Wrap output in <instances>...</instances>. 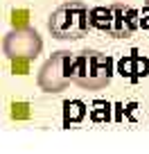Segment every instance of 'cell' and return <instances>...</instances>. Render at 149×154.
I'll use <instances>...</instances> for the list:
<instances>
[{"mask_svg":"<svg viewBox=\"0 0 149 154\" xmlns=\"http://www.w3.org/2000/svg\"><path fill=\"white\" fill-rule=\"evenodd\" d=\"M91 9L82 0H66L48 18V32L59 41H77L91 29Z\"/></svg>","mask_w":149,"mask_h":154,"instance_id":"cell-1","label":"cell"},{"mask_svg":"<svg viewBox=\"0 0 149 154\" xmlns=\"http://www.w3.org/2000/svg\"><path fill=\"white\" fill-rule=\"evenodd\" d=\"M113 77V59L97 50H82L72 59V84L86 91L109 86Z\"/></svg>","mask_w":149,"mask_h":154,"instance_id":"cell-2","label":"cell"},{"mask_svg":"<svg viewBox=\"0 0 149 154\" xmlns=\"http://www.w3.org/2000/svg\"><path fill=\"white\" fill-rule=\"evenodd\" d=\"M91 25L111 38H127L140 27V11L124 2H111L91 9Z\"/></svg>","mask_w":149,"mask_h":154,"instance_id":"cell-3","label":"cell"},{"mask_svg":"<svg viewBox=\"0 0 149 154\" xmlns=\"http://www.w3.org/2000/svg\"><path fill=\"white\" fill-rule=\"evenodd\" d=\"M72 59L75 52L70 50H57L52 52V57H48V61L41 66L39 75H36V84L43 93H63L72 82Z\"/></svg>","mask_w":149,"mask_h":154,"instance_id":"cell-4","label":"cell"},{"mask_svg":"<svg viewBox=\"0 0 149 154\" xmlns=\"http://www.w3.org/2000/svg\"><path fill=\"white\" fill-rule=\"evenodd\" d=\"M43 50V36L34 27H14L2 38V54L14 63H29Z\"/></svg>","mask_w":149,"mask_h":154,"instance_id":"cell-5","label":"cell"},{"mask_svg":"<svg viewBox=\"0 0 149 154\" xmlns=\"http://www.w3.org/2000/svg\"><path fill=\"white\" fill-rule=\"evenodd\" d=\"M118 72L122 77H127L129 82H138L140 77L149 75V61L145 57H140L138 52L129 54V57H122L118 63Z\"/></svg>","mask_w":149,"mask_h":154,"instance_id":"cell-6","label":"cell"},{"mask_svg":"<svg viewBox=\"0 0 149 154\" xmlns=\"http://www.w3.org/2000/svg\"><path fill=\"white\" fill-rule=\"evenodd\" d=\"M86 118V104L82 100H66L63 102V125H77Z\"/></svg>","mask_w":149,"mask_h":154,"instance_id":"cell-7","label":"cell"},{"mask_svg":"<svg viewBox=\"0 0 149 154\" xmlns=\"http://www.w3.org/2000/svg\"><path fill=\"white\" fill-rule=\"evenodd\" d=\"M104 109H109V104H106L104 100H97V102H95V111H91V118H93L95 122L109 120V113H104Z\"/></svg>","mask_w":149,"mask_h":154,"instance_id":"cell-8","label":"cell"},{"mask_svg":"<svg viewBox=\"0 0 149 154\" xmlns=\"http://www.w3.org/2000/svg\"><path fill=\"white\" fill-rule=\"evenodd\" d=\"M140 27H142V29H149V7H147V5H145L142 14H140Z\"/></svg>","mask_w":149,"mask_h":154,"instance_id":"cell-9","label":"cell"},{"mask_svg":"<svg viewBox=\"0 0 149 154\" xmlns=\"http://www.w3.org/2000/svg\"><path fill=\"white\" fill-rule=\"evenodd\" d=\"M145 5H147V7H149V0H145Z\"/></svg>","mask_w":149,"mask_h":154,"instance_id":"cell-10","label":"cell"}]
</instances>
